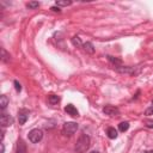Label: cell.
<instances>
[{
  "label": "cell",
  "mask_w": 153,
  "mask_h": 153,
  "mask_svg": "<svg viewBox=\"0 0 153 153\" xmlns=\"http://www.w3.org/2000/svg\"><path fill=\"white\" fill-rule=\"evenodd\" d=\"M7 105H9V98L6 96H1L0 97V108L3 110H5Z\"/></svg>",
  "instance_id": "obj_14"
},
{
  "label": "cell",
  "mask_w": 153,
  "mask_h": 153,
  "mask_svg": "<svg viewBox=\"0 0 153 153\" xmlns=\"http://www.w3.org/2000/svg\"><path fill=\"white\" fill-rule=\"evenodd\" d=\"M91 153H99V152H97V151H93V152H91Z\"/></svg>",
  "instance_id": "obj_26"
},
{
  "label": "cell",
  "mask_w": 153,
  "mask_h": 153,
  "mask_svg": "<svg viewBox=\"0 0 153 153\" xmlns=\"http://www.w3.org/2000/svg\"><path fill=\"white\" fill-rule=\"evenodd\" d=\"M143 153H153V149H151V151H145Z\"/></svg>",
  "instance_id": "obj_25"
},
{
  "label": "cell",
  "mask_w": 153,
  "mask_h": 153,
  "mask_svg": "<svg viewBox=\"0 0 153 153\" xmlns=\"http://www.w3.org/2000/svg\"><path fill=\"white\" fill-rule=\"evenodd\" d=\"M145 126L149 129H153V120H145Z\"/></svg>",
  "instance_id": "obj_20"
},
{
  "label": "cell",
  "mask_w": 153,
  "mask_h": 153,
  "mask_svg": "<svg viewBox=\"0 0 153 153\" xmlns=\"http://www.w3.org/2000/svg\"><path fill=\"white\" fill-rule=\"evenodd\" d=\"M128 129H129V122H121V123L118 124V130H120V132L124 133V132H127Z\"/></svg>",
  "instance_id": "obj_17"
},
{
  "label": "cell",
  "mask_w": 153,
  "mask_h": 153,
  "mask_svg": "<svg viewBox=\"0 0 153 153\" xmlns=\"http://www.w3.org/2000/svg\"><path fill=\"white\" fill-rule=\"evenodd\" d=\"M16 153H26V145L24 143V141L22 139L18 140L17 142V151Z\"/></svg>",
  "instance_id": "obj_9"
},
{
  "label": "cell",
  "mask_w": 153,
  "mask_h": 153,
  "mask_svg": "<svg viewBox=\"0 0 153 153\" xmlns=\"http://www.w3.org/2000/svg\"><path fill=\"white\" fill-rule=\"evenodd\" d=\"M107 59H108V61H109V62L114 63V66H115V67H116V66H121V65H122V60H120V59H117V57H115V56L107 55Z\"/></svg>",
  "instance_id": "obj_12"
},
{
  "label": "cell",
  "mask_w": 153,
  "mask_h": 153,
  "mask_svg": "<svg viewBox=\"0 0 153 153\" xmlns=\"http://www.w3.org/2000/svg\"><path fill=\"white\" fill-rule=\"evenodd\" d=\"M40 3H37V1H30V3H28L26 4V7H29V9H31V10H35V9H37V7H40Z\"/></svg>",
  "instance_id": "obj_19"
},
{
  "label": "cell",
  "mask_w": 153,
  "mask_h": 153,
  "mask_svg": "<svg viewBox=\"0 0 153 153\" xmlns=\"http://www.w3.org/2000/svg\"><path fill=\"white\" fill-rule=\"evenodd\" d=\"M103 113L105 115H108V116L114 117V116H118L120 115V109L117 107H114V105H105L103 108Z\"/></svg>",
  "instance_id": "obj_5"
},
{
  "label": "cell",
  "mask_w": 153,
  "mask_h": 153,
  "mask_svg": "<svg viewBox=\"0 0 153 153\" xmlns=\"http://www.w3.org/2000/svg\"><path fill=\"white\" fill-rule=\"evenodd\" d=\"M72 43H73V46H75V47H83V42H82V40H80V37L79 36H74L73 38H72Z\"/></svg>",
  "instance_id": "obj_15"
},
{
  "label": "cell",
  "mask_w": 153,
  "mask_h": 153,
  "mask_svg": "<svg viewBox=\"0 0 153 153\" xmlns=\"http://www.w3.org/2000/svg\"><path fill=\"white\" fill-rule=\"evenodd\" d=\"M28 138H29L30 142H32V143H38V142L43 139V132H42V129L35 128V129H32V130L29 132Z\"/></svg>",
  "instance_id": "obj_2"
},
{
  "label": "cell",
  "mask_w": 153,
  "mask_h": 153,
  "mask_svg": "<svg viewBox=\"0 0 153 153\" xmlns=\"http://www.w3.org/2000/svg\"><path fill=\"white\" fill-rule=\"evenodd\" d=\"M29 114H30V111L26 110V109H21V110L18 111V121H19V124H21V126L25 124V122H26L28 118H29Z\"/></svg>",
  "instance_id": "obj_7"
},
{
  "label": "cell",
  "mask_w": 153,
  "mask_h": 153,
  "mask_svg": "<svg viewBox=\"0 0 153 153\" xmlns=\"http://www.w3.org/2000/svg\"><path fill=\"white\" fill-rule=\"evenodd\" d=\"M13 122H15L13 117H12L11 115H9V114L3 113V114H1V116H0V123H1V126H3V127L12 126V124H13Z\"/></svg>",
  "instance_id": "obj_6"
},
{
  "label": "cell",
  "mask_w": 153,
  "mask_h": 153,
  "mask_svg": "<svg viewBox=\"0 0 153 153\" xmlns=\"http://www.w3.org/2000/svg\"><path fill=\"white\" fill-rule=\"evenodd\" d=\"M59 102H60V97H59V96H56V95H50V96H48V103H49V104L55 105V104H57Z\"/></svg>",
  "instance_id": "obj_13"
},
{
  "label": "cell",
  "mask_w": 153,
  "mask_h": 153,
  "mask_svg": "<svg viewBox=\"0 0 153 153\" xmlns=\"http://www.w3.org/2000/svg\"><path fill=\"white\" fill-rule=\"evenodd\" d=\"M55 5L57 7L59 6H69V5H72V1H71V0H68V1H66V0H56Z\"/></svg>",
  "instance_id": "obj_18"
},
{
  "label": "cell",
  "mask_w": 153,
  "mask_h": 153,
  "mask_svg": "<svg viewBox=\"0 0 153 153\" xmlns=\"http://www.w3.org/2000/svg\"><path fill=\"white\" fill-rule=\"evenodd\" d=\"M65 111L68 114V115H71V116H73V117H76V116H79V111L76 110V108L73 105V104H67L66 107H65Z\"/></svg>",
  "instance_id": "obj_8"
},
{
  "label": "cell",
  "mask_w": 153,
  "mask_h": 153,
  "mask_svg": "<svg viewBox=\"0 0 153 153\" xmlns=\"http://www.w3.org/2000/svg\"><path fill=\"white\" fill-rule=\"evenodd\" d=\"M118 73H124V74H132V75H136L140 69H136V67H129V66H116L114 67Z\"/></svg>",
  "instance_id": "obj_4"
},
{
  "label": "cell",
  "mask_w": 153,
  "mask_h": 153,
  "mask_svg": "<svg viewBox=\"0 0 153 153\" xmlns=\"http://www.w3.org/2000/svg\"><path fill=\"white\" fill-rule=\"evenodd\" d=\"M90 145H91V139L88 134H82L78 139L75 143V147H74V151L76 153H85L89 148H90Z\"/></svg>",
  "instance_id": "obj_1"
},
{
  "label": "cell",
  "mask_w": 153,
  "mask_h": 153,
  "mask_svg": "<svg viewBox=\"0 0 153 153\" xmlns=\"http://www.w3.org/2000/svg\"><path fill=\"white\" fill-rule=\"evenodd\" d=\"M5 152V146H4V142H1V152L0 153H4Z\"/></svg>",
  "instance_id": "obj_24"
},
{
  "label": "cell",
  "mask_w": 153,
  "mask_h": 153,
  "mask_svg": "<svg viewBox=\"0 0 153 153\" xmlns=\"http://www.w3.org/2000/svg\"><path fill=\"white\" fill-rule=\"evenodd\" d=\"M78 130V123L75 122H66L62 127V132L65 135H73Z\"/></svg>",
  "instance_id": "obj_3"
},
{
  "label": "cell",
  "mask_w": 153,
  "mask_h": 153,
  "mask_svg": "<svg viewBox=\"0 0 153 153\" xmlns=\"http://www.w3.org/2000/svg\"><path fill=\"white\" fill-rule=\"evenodd\" d=\"M1 54H3V57H1V61L3 62H9L11 60L10 54H7V51L5 50V48H1Z\"/></svg>",
  "instance_id": "obj_16"
},
{
  "label": "cell",
  "mask_w": 153,
  "mask_h": 153,
  "mask_svg": "<svg viewBox=\"0 0 153 153\" xmlns=\"http://www.w3.org/2000/svg\"><path fill=\"white\" fill-rule=\"evenodd\" d=\"M152 105H153V101H152Z\"/></svg>",
  "instance_id": "obj_27"
},
{
  "label": "cell",
  "mask_w": 153,
  "mask_h": 153,
  "mask_svg": "<svg viewBox=\"0 0 153 153\" xmlns=\"http://www.w3.org/2000/svg\"><path fill=\"white\" fill-rule=\"evenodd\" d=\"M83 48H84V50L86 51V53H89V54H93L95 53V47H93V44L91 43V42H85L84 44H83Z\"/></svg>",
  "instance_id": "obj_10"
},
{
  "label": "cell",
  "mask_w": 153,
  "mask_h": 153,
  "mask_svg": "<svg viewBox=\"0 0 153 153\" xmlns=\"http://www.w3.org/2000/svg\"><path fill=\"white\" fill-rule=\"evenodd\" d=\"M107 134H108V138H109V139H116L117 135H118L117 130H116L114 127H109V128L107 129Z\"/></svg>",
  "instance_id": "obj_11"
},
{
  "label": "cell",
  "mask_w": 153,
  "mask_h": 153,
  "mask_svg": "<svg viewBox=\"0 0 153 153\" xmlns=\"http://www.w3.org/2000/svg\"><path fill=\"white\" fill-rule=\"evenodd\" d=\"M13 84H15L16 91H17V92H21V91H22V85H21V84H19L17 80H15V82H13Z\"/></svg>",
  "instance_id": "obj_21"
},
{
  "label": "cell",
  "mask_w": 153,
  "mask_h": 153,
  "mask_svg": "<svg viewBox=\"0 0 153 153\" xmlns=\"http://www.w3.org/2000/svg\"><path fill=\"white\" fill-rule=\"evenodd\" d=\"M145 115H146V116L153 115V105H152V107H149V108H147V109L145 110Z\"/></svg>",
  "instance_id": "obj_22"
},
{
  "label": "cell",
  "mask_w": 153,
  "mask_h": 153,
  "mask_svg": "<svg viewBox=\"0 0 153 153\" xmlns=\"http://www.w3.org/2000/svg\"><path fill=\"white\" fill-rule=\"evenodd\" d=\"M50 10H53L54 12H61V10H60V7H56V6H53Z\"/></svg>",
  "instance_id": "obj_23"
}]
</instances>
